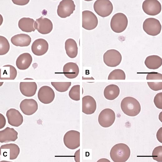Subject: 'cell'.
I'll return each instance as SVG.
<instances>
[{"label": "cell", "mask_w": 162, "mask_h": 162, "mask_svg": "<svg viewBox=\"0 0 162 162\" xmlns=\"http://www.w3.org/2000/svg\"><path fill=\"white\" fill-rule=\"evenodd\" d=\"M93 8L99 16L106 17L112 13L113 6L112 3L109 0H97L94 3Z\"/></svg>", "instance_id": "4"}, {"label": "cell", "mask_w": 162, "mask_h": 162, "mask_svg": "<svg viewBox=\"0 0 162 162\" xmlns=\"http://www.w3.org/2000/svg\"><path fill=\"white\" fill-rule=\"evenodd\" d=\"M75 5L72 0H63L59 3L57 13L60 17L65 18L69 17L75 10Z\"/></svg>", "instance_id": "9"}, {"label": "cell", "mask_w": 162, "mask_h": 162, "mask_svg": "<svg viewBox=\"0 0 162 162\" xmlns=\"http://www.w3.org/2000/svg\"><path fill=\"white\" fill-rule=\"evenodd\" d=\"M10 49V44L7 40L4 37L0 36V55L7 54Z\"/></svg>", "instance_id": "31"}, {"label": "cell", "mask_w": 162, "mask_h": 162, "mask_svg": "<svg viewBox=\"0 0 162 162\" xmlns=\"http://www.w3.org/2000/svg\"><path fill=\"white\" fill-rule=\"evenodd\" d=\"M98 20L95 15L92 12L85 10L82 12V27L88 30L95 28L98 25Z\"/></svg>", "instance_id": "10"}, {"label": "cell", "mask_w": 162, "mask_h": 162, "mask_svg": "<svg viewBox=\"0 0 162 162\" xmlns=\"http://www.w3.org/2000/svg\"><path fill=\"white\" fill-rule=\"evenodd\" d=\"M49 45L47 42L42 38L38 39L32 43L31 49L33 53L37 56L44 55L48 50Z\"/></svg>", "instance_id": "16"}, {"label": "cell", "mask_w": 162, "mask_h": 162, "mask_svg": "<svg viewBox=\"0 0 162 162\" xmlns=\"http://www.w3.org/2000/svg\"><path fill=\"white\" fill-rule=\"evenodd\" d=\"M18 133L12 128L6 127L0 131V142L1 143L15 141L18 138Z\"/></svg>", "instance_id": "18"}, {"label": "cell", "mask_w": 162, "mask_h": 162, "mask_svg": "<svg viewBox=\"0 0 162 162\" xmlns=\"http://www.w3.org/2000/svg\"><path fill=\"white\" fill-rule=\"evenodd\" d=\"M82 112L85 114L90 115L93 113L97 108L96 102L94 98L90 95L83 97Z\"/></svg>", "instance_id": "17"}, {"label": "cell", "mask_w": 162, "mask_h": 162, "mask_svg": "<svg viewBox=\"0 0 162 162\" xmlns=\"http://www.w3.org/2000/svg\"><path fill=\"white\" fill-rule=\"evenodd\" d=\"M153 160L157 162H162V146H159L155 147L152 153Z\"/></svg>", "instance_id": "33"}, {"label": "cell", "mask_w": 162, "mask_h": 162, "mask_svg": "<svg viewBox=\"0 0 162 162\" xmlns=\"http://www.w3.org/2000/svg\"><path fill=\"white\" fill-rule=\"evenodd\" d=\"M51 83L57 91L60 92L67 91L71 84V82H51Z\"/></svg>", "instance_id": "29"}, {"label": "cell", "mask_w": 162, "mask_h": 162, "mask_svg": "<svg viewBox=\"0 0 162 162\" xmlns=\"http://www.w3.org/2000/svg\"><path fill=\"white\" fill-rule=\"evenodd\" d=\"M146 67L150 69H158L162 64V59L157 55H151L147 57L144 62Z\"/></svg>", "instance_id": "27"}, {"label": "cell", "mask_w": 162, "mask_h": 162, "mask_svg": "<svg viewBox=\"0 0 162 162\" xmlns=\"http://www.w3.org/2000/svg\"><path fill=\"white\" fill-rule=\"evenodd\" d=\"M63 72L67 78L70 79H74L79 74V67L77 64L75 63L68 62L64 65Z\"/></svg>", "instance_id": "21"}, {"label": "cell", "mask_w": 162, "mask_h": 162, "mask_svg": "<svg viewBox=\"0 0 162 162\" xmlns=\"http://www.w3.org/2000/svg\"><path fill=\"white\" fill-rule=\"evenodd\" d=\"M21 110L26 115H31L36 112L38 108L37 102L33 99H25L20 104Z\"/></svg>", "instance_id": "14"}, {"label": "cell", "mask_w": 162, "mask_h": 162, "mask_svg": "<svg viewBox=\"0 0 162 162\" xmlns=\"http://www.w3.org/2000/svg\"><path fill=\"white\" fill-rule=\"evenodd\" d=\"M128 23V20L124 14L119 12L112 17L110 22V26L114 32L120 33L125 30Z\"/></svg>", "instance_id": "3"}, {"label": "cell", "mask_w": 162, "mask_h": 162, "mask_svg": "<svg viewBox=\"0 0 162 162\" xmlns=\"http://www.w3.org/2000/svg\"><path fill=\"white\" fill-rule=\"evenodd\" d=\"M125 79L126 75L124 72L120 69H115L112 71L108 77V80H125Z\"/></svg>", "instance_id": "30"}, {"label": "cell", "mask_w": 162, "mask_h": 162, "mask_svg": "<svg viewBox=\"0 0 162 162\" xmlns=\"http://www.w3.org/2000/svg\"><path fill=\"white\" fill-rule=\"evenodd\" d=\"M146 79L147 80H162V74L155 72H150L147 74Z\"/></svg>", "instance_id": "36"}, {"label": "cell", "mask_w": 162, "mask_h": 162, "mask_svg": "<svg viewBox=\"0 0 162 162\" xmlns=\"http://www.w3.org/2000/svg\"><path fill=\"white\" fill-rule=\"evenodd\" d=\"M144 12L150 16H155L160 13L161 11V5L157 0H145L142 5Z\"/></svg>", "instance_id": "11"}, {"label": "cell", "mask_w": 162, "mask_h": 162, "mask_svg": "<svg viewBox=\"0 0 162 162\" xmlns=\"http://www.w3.org/2000/svg\"><path fill=\"white\" fill-rule=\"evenodd\" d=\"M120 92L118 86L114 84H111L107 86L105 88L103 94L107 99L112 100L117 98Z\"/></svg>", "instance_id": "25"}, {"label": "cell", "mask_w": 162, "mask_h": 162, "mask_svg": "<svg viewBox=\"0 0 162 162\" xmlns=\"http://www.w3.org/2000/svg\"><path fill=\"white\" fill-rule=\"evenodd\" d=\"M150 88L153 90L157 91L162 89V82H147Z\"/></svg>", "instance_id": "35"}, {"label": "cell", "mask_w": 162, "mask_h": 162, "mask_svg": "<svg viewBox=\"0 0 162 162\" xmlns=\"http://www.w3.org/2000/svg\"><path fill=\"white\" fill-rule=\"evenodd\" d=\"M12 43L17 46H29L31 42V38L30 36L25 34H20L14 35L11 39Z\"/></svg>", "instance_id": "22"}, {"label": "cell", "mask_w": 162, "mask_h": 162, "mask_svg": "<svg viewBox=\"0 0 162 162\" xmlns=\"http://www.w3.org/2000/svg\"><path fill=\"white\" fill-rule=\"evenodd\" d=\"M35 21L29 17H23L19 21L18 26L19 28L22 31L30 32L34 31L36 30L34 27Z\"/></svg>", "instance_id": "24"}, {"label": "cell", "mask_w": 162, "mask_h": 162, "mask_svg": "<svg viewBox=\"0 0 162 162\" xmlns=\"http://www.w3.org/2000/svg\"><path fill=\"white\" fill-rule=\"evenodd\" d=\"M6 123V120L4 116L1 113H0V129L3 128Z\"/></svg>", "instance_id": "38"}, {"label": "cell", "mask_w": 162, "mask_h": 162, "mask_svg": "<svg viewBox=\"0 0 162 162\" xmlns=\"http://www.w3.org/2000/svg\"><path fill=\"white\" fill-rule=\"evenodd\" d=\"M20 90L22 95L27 97L34 96L37 89V85L35 82H21Z\"/></svg>", "instance_id": "19"}, {"label": "cell", "mask_w": 162, "mask_h": 162, "mask_svg": "<svg viewBox=\"0 0 162 162\" xmlns=\"http://www.w3.org/2000/svg\"><path fill=\"white\" fill-rule=\"evenodd\" d=\"M8 122L12 126L18 127L23 122V117L17 110L13 108L8 110L6 113Z\"/></svg>", "instance_id": "15"}, {"label": "cell", "mask_w": 162, "mask_h": 162, "mask_svg": "<svg viewBox=\"0 0 162 162\" xmlns=\"http://www.w3.org/2000/svg\"><path fill=\"white\" fill-rule=\"evenodd\" d=\"M122 60L121 53L115 49L107 50L103 55V60L104 63L107 66L115 67L118 65Z\"/></svg>", "instance_id": "7"}, {"label": "cell", "mask_w": 162, "mask_h": 162, "mask_svg": "<svg viewBox=\"0 0 162 162\" xmlns=\"http://www.w3.org/2000/svg\"><path fill=\"white\" fill-rule=\"evenodd\" d=\"M32 60L31 55L29 53H25L18 57L16 61V65L19 69L25 70L29 67Z\"/></svg>", "instance_id": "23"}, {"label": "cell", "mask_w": 162, "mask_h": 162, "mask_svg": "<svg viewBox=\"0 0 162 162\" xmlns=\"http://www.w3.org/2000/svg\"><path fill=\"white\" fill-rule=\"evenodd\" d=\"M29 0H12L13 2L15 4L19 5H24L27 4L29 2Z\"/></svg>", "instance_id": "37"}, {"label": "cell", "mask_w": 162, "mask_h": 162, "mask_svg": "<svg viewBox=\"0 0 162 162\" xmlns=\"http://www.w3.org/2000/svg\"><path fill=\"white\" fill-rule=\"evenodd\" d=\"M116 118L114 112L112 109L107 108L102 110L98 117L100 125L103 127H108L114 123Z\"/></svg>", "instance_id": "8"}, {"label": "cell", "mask_w": 162, "mask_h": 162, "mask_svg": "<svg viewBox=\"0 0 162 162\" xmlns=\"http://www.w3.org/2000/svg\"><path fill=\"white\" fill-rule=\"evenodd\" d=\"M37 96L41 102L45 104H48L54 100L55 93L50 87L48 86H44L39 89Z\"/></svg>", "instance_id": "13"}, {"label": "cell", "mask_w": 162, "mask_h": 162, "mask_svg": "<svg viewBox=\"0 0 162 162\" xmlns=\"http://www.w3.org/2000/svg\"><path fill=\"white\" fill-rule=\"evenodd\" d=\"M162 26L158 19L150 17L146 19L143 24L144 31L148 35L151 36L157 35L161 32Z\"/></svg>", "instance_id": "5"}, {"label": "cell", "mask_w": 162, "mask_h": 162, "mask_svg": "<svg viewBox=\"0 0 162 162\" xmlns=\"http://www.w3.org/2000/svg\"><path fill=\"white\" fill-rule=\"evenodd\" d=\"M162 128L161 127L158 130L156 134V137L157 140L159 142L162 143Z\"/></svg>", "instance_id": "39"}, {"label": "cell", "mask_w": 162, "mask_h": 162, "mask_svg": "<svg viewBox=\"0 0 162 162\" xmlns=\"http://www.w3.org/2000/svg\"><path fill=\"white\" fill-rule=\"evenodd\" d=\"M80 132L71 130L65 134L63 138L64 145L68 148L74 150L80 146Z\"/></svg>", "instance_id": "6"}, {"label": "cell", "mask_w": 162, "mask_h": 162, "mask_svg": "<svg viewBox=\"0 0 162 162\" xmlns=\"http://www.w3.org/2000/svg\"><path fill=\"white\" fill-rule=\"evenodd\" d=\"M34 27L40 33L46 34H49L52 31L53 25L50 20L41 16L35 21Z\"/></svg>", "instance_id": "12"}, {"label": "cell", "mask_w": 162, "mask_h": 162, "mask_svg": "<svg viewBox=\"0 0 162 162\" xmlns=\"http://www.w3.org/2000/svg\"><path fill=\"white\" fill-rule=\"evenodd\" d=\"M69 97L74 100H79L80 85H76L73 86L69 91Z\"/></svg>", "instance_id": "32"}, {"label": "cell", "mask_w": 162, "mask_h": 162, "mask_svg": "<svg viewBox=\"0 0 162 162\" xmlns=\"http://www.w3.org/2000/svg\"><path fill=\"white\" fill-rule=\"evenodd\" d=\"M17 74L16 69L11 65H4L0 69V79L1 80H14Z\"/></svg>", "instance_id": "20"}, {"label": "cell", "mask_w": 162, "mask_h": 162, "mask_svg": "<svg viewBox=\"0 0 162 162\" xmlns=\"http://www.w3.org/2000/svg\"><path fill=\"white\" fill-rule=\"evenodd\" d=\"M65 49L69 57L74 58L76 57L78 53V47L74 40L71 38L67 39L65 43Z\"/></svg>", "instance_id": "26"}, {"label": "cell", "mask_w": 162, "mask_h": 162, "mask_svg": "<svg viewBox=\"0 0 162 162\" xmlns=\"http://www.w3.org/2000/svg\"><path fill=\"white\" fill-rule=\"evenodd\" d=\"M121 107L124 113L131 117L137 116L141 111V106L139 101L131 97H126L122 100Z\"/></svg>", "instance_id": "2"}, {"label": "cell", "mask_w": 162, "mask_h": 162, "mask_svg": "<svg viewBox=\"0 0 162 162\" xmlns=\"http://www.w3.org/2000/svg\"><path fill=\"white\" fill-rule=\"evenodd\" d=\"M0 149H9V159L13 160L16 159L19 155L20 149L17 145L14 143L7 144L2 145Z\"/></svg>", "instance_id": "28"}, {"label": "cell", "mask_w": 162, "mask_h": 162, "mask_svg": "<svg viewBox=\"0 0 162 162\" xmlns=\"http://www.w3.org/2000/svg\"><path fill=\"white\" fill-rule=\"evenodd\" d=\"M154 102L157 108L162 109V92L158 93L156 95L154 98Z\"/></svg>", "instance_id": "34"}, {"label": "cell", "mask_w": 162, "mask_h": 162, "mask_svg": "<svg viewBox=\"0 0 162 162\" xmlns=\"http://www.w3.org/2000/svg\"><path fill=\"white\" fill-rule=\"evenodd\" d=\"M111 159L114 162H125L129 158L130 149L126 144L120 143L114 145L110 151Z\"/></svg>", "instance_id": "1"}]
</instances>
